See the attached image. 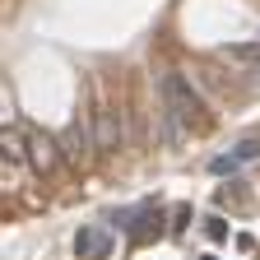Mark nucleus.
Returning <instances> with one entry per match:
<instances>
[{
    "label": "nucleus",
    "instance_id": "4",
    "mask_svg": "<svg viewBox=\"0 0 260 260\" xmlns=\"http://www.w3.org/2000/svg\"><path fill=\"white\" fill-rule=\"evenodd\" d=\"M28 168L42 172V177L56 168V140L42 135V130H28Z\"/></svg>",
    "mask_w": 260,
    "mask_h": 260
},
{
    "label": "nucleus",
    "instance_id": "9",
    "mask_svg": "<svg viewBox=\"0 0 260 260\" xmlns=\"http://www.w3.org/2000/svg\"><path fill=\"white\" fill-rule=\"evenodd\" d=\"M233 153H237V158H242V162H251V158H255V153H260V144H255V140H242V144H237V149H233Z\"/></svg>",
    "mask_w": 260,
    "mask_h": 260
},
{
    "label": "nucleus",
    "instance_id": "3",
    "mask_svg": "<svg viewBox=\"0 0 260 260\" xmlns=\"http://www.w3.org/2000/svg\"><path fill=\"white\" fill-rule=\"evenodd\" d=\"M93 149H103V153H116L121 149V121L112 107H98L93 112Z\"/></svg>",
    "mask_w": 260,
    "mask_h": 260
},
{
    "label": "nucleus",
    "instance_id": "11",
    "mask_svg": "<svg viewBox=\"0 0 260 260\" xmlns=\"http://www.w3.org/2000/svg\"><path fill=\"white\" fill-rule=\"evenodd\" d=\"M205 260H218V255H205Z\"/></svg>",
    "mask_w": 260,
    "mask_h": 260
},
{
    "label": "nucleus",
    "instance_id": "6",
    "mask_svg": "<svg viewBox=\"0 0 260 260\" xmlns=\"http://www.w3.org/2000/svg\"><path fill=\"white\" fill-rule=\"evenodd\" d=\"M65 153H70L75 162L88 153V130H84V125H70V130H65Z\"/></svg>",
    "mask_w": 260,
    "mask_h": 260
},
{
    "label": "nucleus",
    "instance_id": "7",
    "mask_svg": "<svg viewBox=\"0 0 260 260\" xmlns=\"http://www.w3.org/2000/svg\"><path fill=\"white\" fill-rule=\"evenodd\" d=\"M237 168H242V158H237V153H223V158L209 162V172H214V177H228V172H237Z\"/></svg>",
    "mask_w": 260,
    "mask_h": 260
},
{
    "label": "nucleus",
    "instance_id": "2",
    "mask_svg": "<svg viewBox=\"0 0 260 260\" xmlns=\"http://www.w3.org/2000/svg\"><path fill=\"white\" fill-rule=\"evenodd\" d=\"M107 251H112V233H107L103 223L79 228V237H75V255L79 260H107Z\"/></svg>",
    "mask_w": 260,
    "mask_h": 260
},
{
    "label": "nucleus",
    "instance_id": "5",
    "mask_svg": "<svg viewBox=\"0 0 260 260\" xmlns=\"http://www.w3.org/2000/svg\"><path fill=\"white\" fill-rule=\"evenodd\" d=\"M218 56L233 60V65H260V42H228Z\"/></svg>",
    "mask_w": 260,
    "mask_h": 260
},
{
    "label": "nucleus",
    "instance_id": "8",
    "mask_svg": "<svg viewBox=\"0 0 260 260\" xmlns=\"http://www.w3.org/2000/svg\"><path fill=\"white\" fill-rule=\"evenodd\" d=\"M205 233H209L214 242H223V237H228V223H223V218H205Z\"/></svg>",
    "mask_w": 260,
    "mask_h": 260
},
{
    "label": "nucleus",
    "instance_id": "10",
    "mask_svg": "<svg viewBox=\"0 0 260 260\" xmlns=\"http://www.w3.org/2000/svg\"><path fill=\"white\" fill-rule=\"evenodd\" d=\"M186 218H190V205H177L172 209V228H186Z\"/></svg>",
    "mask_w": 260,
    "mask_h": 260
},
{
    "label": "nucleus",
    "instance_id": "1",
    "mask_svg": "<svg viewBox=\"0 0 260 260\" xmlns=\"http://www.w3.org/2000/svg\"><path fill=\"white\" fill-rule=\"evenodd\" d=\"M158 98H162L168 116L186 130V135H190V130H205V103H200V93L190 88V79H186L181 70H168V75H162Z\"/></svg>",
    "mask_w": 260,
    "mask_h": 260
}]
</instances>
